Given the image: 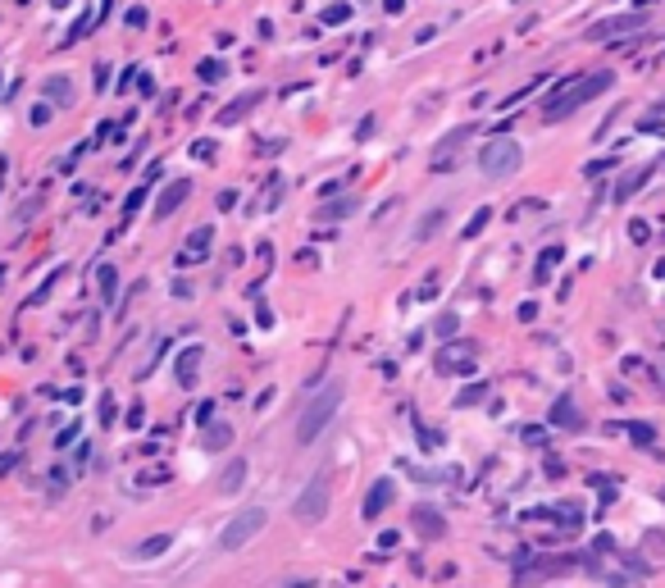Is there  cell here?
<instances>
[{
  "instance_id": "obj_9",
  "label": "cell",
  "mask_w": 665,
  "mask_h": 588,
  "mask_svg": "<svg viewBox=\"0 0 665 588\" xmlns=\"http://www.w3.org/2000/svg\"><path fill=\"white\" fill-rule=\"evenodd\" d=\"M242 479H246V461L233 456V461L224 465V475H219V493H237V488H242Z\"/></svg>"
},
{
  "instance_id": "obj_27",
  "label": "cell",
  "mask_w": 665,
  "mask_h": 588,
  "mask_svg": "<svg viewBox=\"0 0 665 588\" xmlns=\"http://www.w3.org/2000/svg\"><path fill=\"white\" fill-rule=\"evenodd\" d=\"M346 14H351V9H346V5H333V9H329V14H324V18H329V23H342Z\"/></svg>"
},
{
  "instance_id": "obj_2",
  "label": "cell",
  "mask_w": 665,
  "mask_h": 588,
  "mask_svg": "<svg viewBox=\"0 0 665 588\" xmlns=\"http://www.w3.org/2000/svg\"><path fill=\"white\" fill-rule=\"evenodd\" d=\"M611 82H615V73H588V78H579V82H561L552 96H547V105H543V119L547 123H556V119H570L579 105H588L593 96H602V92H611Z\"/></svg>"
},
{
  "instance_id": "obj_3",
  "label": "cell",
  "mask_w": 665,
  "mask_h": 588,
  "mask_svg": "<svg viewBox=\"0 0 665 588\" xmlns=\"http://www.w3.org/2000/svg\"><path fill=\"white\" fill-rule=\"evenodd\" d=\"M519 160H524V151H519V142H510V137H497V142H488V146L479 151V169H483L488 178H510V173L519 169Z\"/></svg>"
},
{
  "instance_id": "obj_28",
  "label": "cell",
  "mask_w": 665,
  "mask_h": 588,
  "mask_svg": "<svg viewBox=\"0 0 665 588\" xmlns=\"http://www.w3.org/2000/svg\"><path fill=\"white\" fill-rule=\"evenodd\" d=\"M661 388H665V374H661Z\"/></svg>"
},
{
  "instance_id": "obj_20",
  "label": "cell",
  "mask_w": 665,
  "mask_h": 588,
  "mask_svg": "<svg viewBox=\"0 0 665 588\" xmlns=\"http://www.w3.org/2000/svg\"><path fill=\"white\" fill-rule=\"evenodd\" d=\"M255 101H260V92L242 96V101H237V105H228V114H224V119H228V123H233V119H242V110H251V105H255Z\"/></svg>"
},
{
  "instance_id": "obj_10",
  "label": "cell",
  "mask_w": 665,
  "mask_h": 588,
  "mask_svg": "<svg viewBox=\"0 0 665 588\" xmlns=\"http://www.w3.org/2000/svg\"><path fill=\"white\" fill-rule=\"evenodd\" d=\"M201 356H205L201 346H187V351L178 356V383H182V388H191V383H196V365H201Z\"/></svg>"
},
{
  "instance_id": "obj_11",
  "label": "cell",
  "mask_w": 665,
  "mask_h": 588,
  "mask_svg": "<svg viewBox=\"0 0 665 588\" xmlns=\"http://www.w3.org/2000/svg\"><path fill=\"white\" fill-rule=\"evenodd\" d=\"M469 137H474V128H469V123H465V128H456V132H447V137L438 142V165H447V156H456V146H465Z\"/></svg>"
},
{
  "instance_id": "obj_29",
  "label": "cell",
  "mask_w": 665,
  "mask_h": 588,
  "mask_svg": "<svg viewBox=\"0 0 665 588\" xmlns=\"http://www.w3.org/2000/svg\"><path fill=\"white\" fill-rule=\"evenodd\" d=\"M661 237H665V233H661Z\"/></svg>"
},
{
  "instance_id": "obj_12",
  "label": "cell",
  "mask_w": 665,
  "mask_h": 588,
  "mask_svg": "<svg viewBox=\"0 0 665 588\" xmlns=\"http://www.w3.org/2000/svg\"><path fill=\"white\" fill-rule=\"evenodd\" d=\"M552 424H565V429H579V424H583V415L574 411V401H570V397H561V401L552 406Z\"/></svg>"
},
{
  "instance_id": "obj_24",
  "label": "cell",
  "mask_w": 665,
  "mask_h": 588,
  "mask_svg": "<svg viewBox=\"0 0 665 588\" xmlns=\"http://www.w3.org/2000/svg\"><path fill=\"white\" fill-rule=\"evenodd\" d=\"M488 219H493V210H479V215H474V224H469V228H465V237H474V233H483V224H488Z\"/></svg>"
},
{
  "instance_id": "obj_22",
  "label": "cell",
  "mask_w": 665,
  "mask_h": 588,
  "mask_svg": "<svg viewBox=\"0 0 665 588\" xmlns=\"http://www.w3.org/2000/svg\"><path fill=\"white\" fill-rule=\"evenodd\" d=\"M483 397H488V388L479 383V388H465V392H460V401H456V406H474V401H483Z\"/></svg>"
},
{
  "instance_id": "obj_6",
  "label": "cell",
  "mask_w": 665,
  "mask_h": 588,
  "mask_svg": "<svg viewBox=\"0 0 665 588\" xmlns=\"http://www.w3.org/2000/svg\"><path fill=\"white\" fill-rule=\"evenodd\" d=\"M329 511V479L324 475H315L310 484H305V493L296 497V506H292V515L301 520V525H315V520Z\"/></svg>"
},
{
  "instance_id": "obj_16",
  "label": "cell",
  "mask_w": 665,
  "mask_h": 588,
  "mask_svg": "<svg viewBox=\"0 0 665 588\" xmlns=\"http://www.w3.org/2000/svg\"><path fill=\"white\" fill-rule=\"evenodd\" d=\"M456 329H460V320H456V311H442L438 320H433V333L438 337H456Z\"/></svg>"
},
{
  "instance_id": "obj_7",
  "label": "cell",
  "mask_w": 665,
  "mask_h": 588,
  "mask_svg": "<svg viewBox=\"0 0 665 588\" xmlns=\"http://www.w3.org/2000/svg\"><path fill=\"white\" fill-rule=\"evenodd\" d=\"M415 525H419L424 538H442V534H447V520H442L433 506H419V511H415Z\"/></svg>"
},
{
  "instance_id": "obj_14",
  "label": "cell",
  "mask_w": 665,
  "mask_h": 588,
  "mask_svg": "<svg viewBox=\"0 0 665 588\" xmlns=\"http://www.w3.org/2000/svg\"><path fill=\"white\" fill-rule=\"evenodd\" d=\"M442 219H447V210H442V206H438V210H429V215L419 219L415 237H419V242H424V237H433V233H438V228H442Z\"/></svg>"
},
{
  "instance_id": "obj_23",
  "label": "cell",
  "mask_w": 665,
  "mask_h": 588,
  "mask_svg": "<svg viewBox=\"0 0 665 588\" xmlns=\"http://www.w3.org/2000/svg\"><path fill=\"white\" fill-rule=\"evenodd\" d=\"M114 283H119V274H114V265H105V269H101V292L110 296V292H114Z\"/></svg>"
},
{
  "instance_id": "obj_13",
  "label": "cell",
  "mask_w": 665,
  "mask_h": 588,
  "mask_svg": "<svg viewBox=\"0 0 665 588\" xmlns=\"http://www.w3.org/2000/svg\"><path fill=\"white\" fill-rule=\"evenodd\" d=\"M228 442H233V429H228L224 420H219V424H205V447H210V451H224Z\"/></svg>"
},
{
  "instance_id": "obj_21",
  "label": "cell",
  "mask_w": 665,
  "mask_h": 588,
  "mask_svg": "<svg viewBox=\"0 0 665 588\" xmlns=\"http://www.w3.org/2000/svg\"><path fill=\"white\" fill-rule=\"evenodd\" d=\"M351 210H355V201H337V206L319 210V219H342V215H351Z\"/></svg>"
},
{
  "instance_id": "obj_19",
  "label": "cell",
  "mask_w": 665,
  "mask_h": 588,
  "mask_svg": "<svg viewBox=\"0 0 665 588\" xmlns=\"http://www.w3.org/2000/svg\"><path fill=\"white\" fill-rule=\"evenodd\" d=\"M165 547H169V538H165V534H160V538H146V543L137 547V556H146V561H151V556H160Z\"/></svg>"
},
{
  "instance_id": "obj_25",
  "label": "cell",
  "mask_w": 665,
  "mask_h": 588,
  "mask_svg": "<svg viewBox=\"0 0 665 588\" xmlns=\"http://www.w3.org/2000/svg\"><path fill=\"white\" fill-rule=\"evenodd\" d=\"M647 547H652L657 556H665V534H657V529H652V534H647Z\"/></svg>"
},
{
  "instance_id": "obj_4",
  "label": "cell",
  "mask_w": 665,
  "mask_h": 588,
  "mask_svg": "<svg viewBox=\"0 0 665 588\" xmlns=\"http://www.w3.org/2000/svg\"><path fill=\"white\" fill-rule=\"evenodd\" d=\"M265 525H269L265 506H251V511H242V515H233V520L224 525V534H219V547H224V552H237V547H246Z\"/></svg>"
},
{
  "instance_id": "obj_17",
  "label": "cell",
  "mask_w": 665,
  "mask_h": 588,
  "mask_svg": "<svg viewBox=\"0 0 665 588\" xmlns=\"http://www.w3.org/2000/svg\"><path fill=\"white\" fill-rule=\"evenodd\" d=\"M629 438L638 442V447H652V442H657V429H652V424H629Z\"/></svg>"
},
{
  "instance_id": "obj_8",
  "label": "cell",
  "mask_w": 665,
  "mask_h": 588,
  "mask_svg": "<svg viewBox=\"0 0 665 588\" xmlns=\"http://www.w3.org/2000/svg\"><path fill=\"white\" fill-rule=\"evenodd\" d=\"M647 178H652V165H638L633 173H624L620 187H615V201H629L633 192H642V182H647Z\"/></svg>"
},
{
  "instance_id": "obj_5",
  "label": "cell",
  "mask_w": 665,
  "mask_h": 588,
  "mask_svg": "<svg viewBox=\"0 0 665 588\" xmlns=\"http://www.w3.org/2000/svg\"><path fill=\"white\" fill-rule=\"evenodd\" d=\"M642 23H647V14H642V9H629V14H611V18H597V23L583 32V42H611V37H629V32H638Z\"/></svg>"
},
{
  "instance_id": "obj_1",
  "label": "cell",
  "mask_w": 665,
  "mask_h": 588,
  "mask_svg": "<svg viewBox=\"0 0 665 588\" xmlns=\"http://www.w3.org/2000/svg\"><path fill=\"white\" fill-rule=\"evenodd\" d=\"M342 397H346V383L342 379H329V383H324V392H315V397L305 401L301 415H296V447H310V442L329 429L333 415H337V406H342Z\"/></svg>"
},
{
  "instance_id": "obj_15",
  "label": "cell",
  "mask_w": 665,
  "mask_h": 588,
  "mask_svg": "<svg viewBox=\"0 0 665 588\" xmlns=\"http://www.w3.org/2000/svg\"><path fill=\"white\" fill-rule=\"evenodd\" d=\"M388 497H392V484H388V479H383V484H379V488H374V493H369V502H365V515L374 520V515H379V511H383V502H388Z\"/></svg>"
},
{
  "instance_id": "obj_18",
  "label": "cell",
  "mask_w": 665,
  "mask_h": 588,
  "mask_svg": "<svg viewBox=\"0 0 665 588\" xmlns=\"http://www.w3.org/2000/svg\"><path fill=\"white\" fill-rule=\"evenodd\" d=\"M182 196H187V182H178V187H173V192H169V196H165V201H160V210H156V215H160V219H165V215H169V210H173V206H178V201H182Z\"/></svg>"
},
{
  "instance_id": "obj_26",
  "label": "cell",
  "mask_w": 665,
  "mask_h": 588,
  "mask_svg": "<svg viewBox=\"0 0 665 588\" xmlns=\"http://www.w3.org/2000/svg\"><path fill=\"white\" fill-rule=\"evenodd\" d=\"M201 73H205L210 82H219V78H224V64H201Z\"/></svg>"
}]
</instances>
